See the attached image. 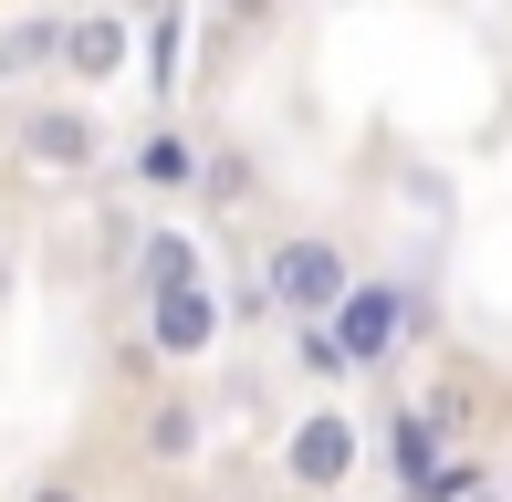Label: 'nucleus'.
I'll return each mask as SVG.
<instances>
[{
	"instance_id": "14",
	"label": "nucleus",
	"mask_w": 512,
	"mask_h": 502,
	"mask_svg": "<svg viewBox=\"0 0 512 502\" xmlns=\"http://www.w3.org/2000/svg\"><path fill=\"white\" fill-rule=\"evenodd\" d=\"M11 283H21V262H11V241H0V304H11Z\"/></svg>"
},
{
	"instance_id": "8",
	"label": "nucleus",
	"mask_w": 512,
	"mask_h": 502,
	"mask_svg": "<svg viewBox=\"0 0 512 502\" xmlns=\"http://www.w3.org/2000/svg\"><path fill=\"white\" fill-rule=\"evenodd\" d=\"M53 53H63V11H21V21H0V84L53 74Z\"/></svg>"
},
{
	"instance_id": "6",
	"label": "nucleus",
	"mask_w": 512,
	"mask_h": 502,
	"mask_svg": "<svg viewBox=\"0 0 512 502\" xmlns=\"http://www.w3.org/2000/svg\"><path fill=\"white\" fill-rule=\"evenodd\" d=\"M126 63H136V21L115 11V0H84V11H63V53H53V74H63V84H126Z\"/></svg>"
},
{
	"instance_id": "7",
	"label": "nucleus",
	"mask_w": 512,
	"mask_h": 502,
	"mask_svg": "<svg viewBox=\"0 0 512 502\" xmlns=\"http://www.w3.org/2000/svg\"><path fill=\"white\" fill-rule=\"evenodd\" d=\"M199 440H209L199 398H157V408H147V429H136V450H147L157 471H189V461H199Z\"/></svg>"
},
{
	"instance_id": "2",
	"label": "nucleus",
	"mask_w": 512,
	"mask_h": 502,
	"mask_svg": "<svg viewBox=\"0 0 512 502\" xmlns=\"http://www.w3.org/2000/svg\"><path fill=\"white\" fill-rule=\"evenodd\" d=\"M356 471H366V429H356V408H335V398H324V408H304V419L283 429V482H293V492L335 502Z\"/></svg>"
},
{
	"instance_id": "3",
	"label": "nucleus",
	"mask_w": 512,
	"mask_h": 502,
	"mask_svg": "<svg viewBox=\"0 0 512 502\" xmlns=\"http://www.w3.org/2000/svg\"><path fill=\"white\" fill-rule=\"evenodd\" d=\"M314 325H324V346H335L345 367H387V356H398V335H408V293L377 283V272H356V283H345Z\"/></svg>"
},
{
	"instance_id": "10",
	"label": "nucleus",
	"mask_w": 512,
	"mask_h": 502,
	"mask_svg": "<svg viewBox=\"0 0 512 502\" xmlns=\"http://www.w3.org/2000/svg\"><path fill=\"white\" fill-rule=\"evenodd\" d=\"M136 272H147V293L157 283H199L209 251H199V231H147V241H136Z\"/></svg>"
},
{
	"instance_id": "15",
	"label": "nucleus",
	"mask_w": 512,
	"mask_h": 502,
	"mask_svg": "<svg viewBox=\"0 0 512 502\" xmlns=\"http://www.w3.org/2000/svg\"><path fill=\"white\" fill-rule=\"evenodd\" d=\"M460 502H512V492H460Z\"/></svg>"
},
{
	"instance_id": "1",
	"label": "nucleus",
	"mask_w": 512,
	"mask_h": 502,
	"mask_svg": "<svg viewBox=\"0 0 512 502\" xmlns=\"http://www.w3.org/2000/svg\"><path fill=\"white\" fill-rule=\"evenodd\" d=\"M345 283H356V251L335 231H293V241L262 251V293H272V314H293V325H314Z\"/></svg>"
},
{
	"instance_id": "5",
	"label": "nucleus",
	"mask_w": 512,
	"mask_h": 502,
	"mask_svg": "<svg viewBox=\"0 0 512 502\" xmlns=\"http://www.w3.org/2000/svg\"><path fill=\"white\" fill-rule=\"evenodd\" d=\"M209 346H220V293H209V272L199 283H157L147 293V356L157 367H199Z\"/></svg>"
},
{
	"instance_id": "16",
	"label": "nucleus",
	"mask_w": 512,
	"mask_h": 502,
	"mask_svg": "<svg viewBox=\"0 0 512 502\" xmlns=\"http://www.w3.org/2000/svg\"><path fill=\"white\" fill-rule=\"evenodd\" d=\"M63 11H84V0H63Z\"/></svg>"
},
{
	"instance_id": "11",
	"label": "nucleus",
	"mask_w": 512,
	"mask_h": 502,
	"mask_svg": "<svg viewBox=\"0 0 512 502\" xmlns=\"http://www.w3.org/2000/svg\"><path fill=\"white\" fill-rule=\"evenodd\" d=\"M189 189L209 199V210H241V199H251V157L241 147H199V178H189Z\"/></svg>"
},
{
	"instance_id": "12",
	"label": "nucleus",
	"mask_w": 512,
	"mask_h": 502,
	"mask_svg": "<svg viewBox=\"0 0 512 502\" xmlns=\"http://www.w3.org/2000/svg\"><path fill=\"white\" fill-rule=\"evenodd\" d=\"M21 502H95V492H84V482H74V471H42V482H32V492H21Z\"/></svg>"
},
{
	"instance_id": "17",
	"label": "nucleus",
	"mask_w": 512,
	"mask_h": 502,
	"mask_svg": "<svg viewBox=\"0 0 512 502\" xmlns=\"http://www.w3.org/2000/svg\"><path fill=\"white\" fill-rule=\"evenodd\" d=\"M502 492H512V482H502Z\"/></svg>"
},
{
	"instance_id": "9",
	"label": "nucleus",
	"mask_w": 512,
	"mask_h": 502,
	"mask_svg": "<svg viewBox=\"0 0 512 502\" xmlns=\"http://www.w3.org/2000/svg\"><path fill=\"white\" fill-rule=\"evenodd\" d=\"M199 178V136H178V126H157V136H136V189H189Z\"/></svg>"
},
{
	"instance_id": "4",
	"label": "nucleus",
	"mask_w": 512,
	"mask_h": 502,
	"mask_svg": "<svg viewBox=\"0 0 512 502\" xmlns=\"http://www.w3.org/2000/svg\"><path fill=\"white\" fill-rule=\"evenodd\" d=\"M95 157H105V126H95V105H84V95H42L32 116H21V168L84 178Z\"/></svg>"
},
{
	"instance_id": "13",
	"label": "nucleus",
	"mask_w": 512,
	"mask_h": 502,
	"mask_svg": "<svg viewBox=\"0 0 512 502\" xmlns=\"http://www.w3.org/2000/svg\"><path fill=\"white\" fill-rule=\"evenodd\" d=\"M220 11H230V21L251 32V21H272V0H220Z\"/></svg>"
}]
</instances>
